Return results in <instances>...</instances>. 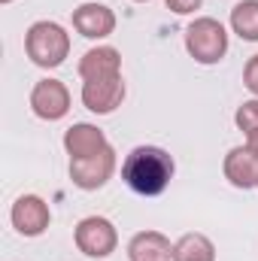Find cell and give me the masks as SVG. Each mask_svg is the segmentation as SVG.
<instances>
[{
	"mask_svg": "<svg viewBox=\"0 0 258 261\" xmlns=\"http://www.w3.org/2000/svg\"><path fill=\"white\" fill-rule=\"evenodd\" d=\"M173 170H176V164H173L170 152H164L161 146H137L128 152V158L122 164V179L131 192L143 197H155L170 186Z\"/></svg>",
	"mask_w": 258,
	"mask_h": 261,
	"instance_id": "obj_1",
	"label": "cell"
},
{
	"mask_svg": "<svg viewBox=\"0 0 258 261\" xmlns=\"http://www.w3.org/2000/svg\"><path fill=\"white\" fill-rule=\"evenodd\" d=\"M24 52L43 70L61 67L70 55V34L58 21H34L24 34Z\"/></svg>",
	"mask_w": 258,
	"mask_h": 261,
	"instance_id": "obj_2",
	"label": "cell"
},
{
	"mask_svg": "<svg viewBox=\"0 0 258 261\" xmlns=\"http://www.w3.org/2000/svg\"><path fill=\"white\" fill-rule=\"evenodd\" d=\"M186 49L197 64H219L228 55V31L219 18L200 15L186 28Z\"/></svg>",
	"mask_w": 258,
	"mask_h": 261,
	"instance_id": "obj_3",
	"label": "cell"
},
{
	"mask_svg": "<svg viewBox=\"0 0 258 261\" xmlns=\"http://www.w3.org/2000/svg\"><path fill=\"white\" fill-rule=\"evenodd\" d=\"M73 240H76V249L88 258H107L116 252L119 246V231L110 219L104 216H88L76 225L73 231Z\"/></svg>",
	"mask_w": 258,
	"mask_h": 261,
	"instance_id": "obj_4",
	"label": "cell"
},
{
	"mask_svg": "<svg viewBox=\"0 0 258 261\" xmlns=\"http://www.w3.org/2000/svg\"><path fill=\"white\" fill-rule=\"evenodd\" d=\"M113 173H116V149L113 146L97 155H88V158H70V179L82 192L104 189L113 179Z\"/></svg>",
	"mask_w": 258,
	"mask_h": 261,
	"instance_id": "obj_5",
	"label": "cell"
},
{
	"mask_svg": "<svg viewBox=\"0 0 258 261\" xmlns=\"http://www.w3.org/2000/svg\"><path fill=\"white\" fill-rule=\"evenodd\" d=\"M31 110L43 122H58L70 113V91L61 79H40L31 91Z\"/></svg>",
	"mask_w": 258,
	"mask_h": 261,
	"instance_id": "obj_6",
	"label": "cell"
},
{
	"mask_svg": "<svg viewBox=\"0 0 258 261\" xmlns=\"http://www.w3.org/2000/svg\"><path fill=\"white\" fill-rule=\"evenodd\" d=\"M9 219H12V228L21 237H40L52 222V210L40 195H21L12 203Z\"/></svg>",
	"mask_w": 258,
	"mask_h": 261,
	"instance_id": "obj_7",
	"label": "cell"
},
{
	"mask_svg": "<svg viewBox=\"0 0 258 261\" xmlns=\"http://www.w3.org/2000/svg\"><path fill=\"white\" fill-rule=\"evenodd\" d=\"M122 100H125V79L122 76L82 82V103L94 116H110L113 110L122 107Z\"/></svg>",
	"mask_w": 258,
	"mask_h": 261,
	"instance_id": "obj_8",
	"label": "cell"
},
{
	"mask_svg": "<svg viewBox=\"0 0 258 261\" xmlns=\"http://www.w3.org/2000/svg\"><path fill=\"white\" fill-rule=\"evenodd\" d=\"M73 28L88 40H104L116 31V12L104 3H82L73 9Z\"/></svg>",
	"mask_w": 258,
	"mask_h": 261,
	"instance_id": "obj_9",
	"label": "cell"
},
{
	"mask_svg": "<svg viewBox=\"0 0 258 261\" xmlns=\"http://www.w3.org/2000/svg\"><path fill=\"white\" fill-rule=\"evenodd\" d=\"M225 179L234 186V189H258V155L249 146H234L228 155H225Z\"/></svg>",
	"mask_w": 258,
	"mask_h": 261,
	"instance_id": "obj_10",
	"label": "cell"
},
{
	"mask_svg": "<svg viewBox=\"0 0 258 261\" xmlns=\"http://www.w3.org/2000/svg\"><path fill=\"white\" fill-rule=\"evenodd\" d=\"M64 149L70 158H88V155H97V152L110 149V140L97 125L76 122L73 128L64 130Z\"/></svg>",
	"mask_w": 258,
	"mask_h": 261,
	"instance_id": "obj_11",
	"label": "cell"
},
{
	"mask_svg": "<svg viewBox=\"0 0 258 261\" xmlns=\"http://www.w3.org/2000/svg\"><path fill=\"white\" fill-rule=\"evenodd\" d=\"M79 76L82 82L88 79H110V76H122V52L113 46H97L88 49L79 58Z\"/></svg>",
	"mask_w": 258,
	"mask_h": 261,
	"instance_id": "obj_12",
	"label": "cell"
},
{
	"mask_svg": "<svg viewBox=\"0 0 258 261\" xmlns=\"http://www.w3.org/2000/svg\"><path fill=\"white\" fill-rule=\"evenodd\" d=\"M131 261H173V243L161 231H140L128 243Z\"/></svg>",
	"mask_w": 258,
	"mask_h": 261,
	"instance_id": "obj_13",
	"label": "cell"
},
{
	"mask_svg": "<svg viewBox=\"0 0 258 261\" xmlns=\"http://www.w3.org/2000/svg\"><path fill=\"white\" fill-rule=\"evenodd\" d=\"M173 261H216V246L207 234H183L173 243Z\"/></svg>",
	"mask_w": 258,
	"mask_h": 261,
	"instance_id": "obj_14",
	"label": "cell"
},
{
	"mask_svg": "<svg viewBox=\"0 0 258 261\" xmlns=\"http://www.w3.org/2000/svg\"><path fill=\"white\" fill-rule=\"evenodd\" d=\"M231 31L240 40L258 43V0H240L231 9Z\"/></svg>",
	"mask_w": 258,
	"mask_h": 261,
	"instance_id": "obj_15",
	"label": "cell"
},
{
	"mask_svg": "<svg viewBox=\"0 0 258 261\" xmlns=\"http://www.w3.org/2000/svg\"><path fill=\"white\" fill-rule=\"evenodd\" d=\"M234 122H237V128L243 130V134H249V130L258 128V97L240 103V110L234 113Z\"/></svg>",
	"mask_w": 258,
	"mask_h": 261,
	"instance_id": "obj_16",
	"label": "cell"
},
{
	"mask_svg": "<svg viewBox=\"0 0 258 261\" xmlns=\"http://www.w3.org/2000/svg\"><path fill=\"white\" fill-rule=\"evenodd\" d=\"M243 85L258 97V55H252V58L246 61V67H243Z\"/></svg>",
	"mask_w": 258,
	"mask_h": 261,
	"instance_id": "obj_17",
	"label": "cell"
},
{
	"mask_svg": "<svg viewBox=\"0 0 258 261\" xmlns=\"http://www.w3.org/2000/svg\"><path fill=\"white\" fill-rule=\"evenodd\" d=\"M164 3H167V9H173L176 15H189L194 9H200L203 0H164Z\"/></svg>",
	"mask_w": 258,
	"mask_h": 261,
	"instance_id": "obj_18",
	"label": "cell"
},
{
	"mask_svg": "<svg viewBox=\"0 0 258 261\" xmlns=\"http://www.w3.org/2000/svg\"><path fill=\"white\" fill-rule=\"evenodd\" d=\"M246 146H249V149H252V152L258 155V128L246 134Z\"/></svg>",
	"mask_w": 258,
	"mask_h": 261,
	"instance_id": "obj_19",
	"label": "cell"
},
{
	"mask_svg": "<svg viewBox=\"0 0 258 261\" xmlns=\"http://www.w3.org/2000/svg\"><path fill=\"white\" fill-rule=\"evenodd\" d=\"M0 3H12V0H0Z\"/></svg>",
	"mask_w": 258,
	"mask_h": 261,
	"instance_id": "obj_20",
	"label": "cell"
},
{
	"mask_svg": "<svg viewBox=\"0 0 258 261\" xmlns=\"http://www.w3.org/2000/svg\"><path fill=\"white\" fill-rule=\"evenodd\" d=\"M134 3H146V0H134Z\"/></svg>",
	"mask_w": 258,
	"mask_h": 261,
	"instance_id": "obj_21",
	"label": "cell"
}]
</instances>
